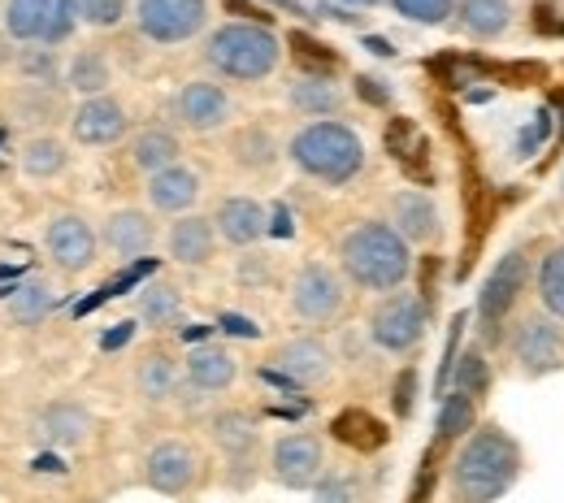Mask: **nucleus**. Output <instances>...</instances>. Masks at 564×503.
Masks as SVG:
<instances>
[{
  "mask_svg": "<svg viewBox=\"0 0 564 503\" xmlns=\"http://www.w3.org/2000/svg\"><path fill=\"white\" fill-rule=\"evenodd\" d=\"M521 478V447L517 438L482 422L474 434L460 442L456 460H452V495L456 503H499Z\"/></svg>",
  "mask_w": 564,
  "mask_h": 503,
  "instance_id": "nucleus-1",
  "label": "nucleus"
},
{
  "mask_svg": "<svg viewBox=\"0 0 564 503\" xmlns=\"http://www.w3.org/2000/svg\"><path fill=\"white\" fill-rule=\"evenodd\" d=\"M339 270H344V278L352 287L373 291V295H391V291H400L409 283L413 252L395 234L391 221H360L339 243Z\"/></svg>",
  "mask_w": 564,
  "mask_h": 503,
  "instance_id": "nucleus-2",
  "label": "nucleus"
},
{
  "mask_svg": "<svg viewBox=\"0 0 564 503\" xmlns=\"http://www.w3.org/2000/svg\"><path fill=\"white\" fill-rule=\"evenodd\" d=\"M291 165L313 178V183H326V187H344L352 183L356 174L365 170V140L356 135L348 122H308L291 135V147H286Z\"/></svg>",
  "mask_w": 564,
  "mask_h": 503,
  "instance_id": "nucleus-3",
  "label": "nucleus"
},
{
  "mask_svg": "<svg viewBox=\"0 0 564 503\" xmlns=\"http://www.w3.org/2000/svg\"><path fill=\"white\" fill-rule=\"evenodd\" d=\"M279 62L282 44L265 22H226L205 40V66L230 83H261Z\"/></svg>",
  "mask_w": 564,
  "mask_h": 503,
  "instance_id": "nucleus-4",
  "label": "nucleus"
},
{
  "mask_svg": "<svg viewBox=\"0 0 564 503\" xmlns=\"http://www.w3.org/2000/svg\"><path fill=\"white\" fill-rule=\"evenodd\" d=\"M430 330V304L413 291H391L369 313V343H378L391 357H409L425 343Z\"/></svg>",
  "mask_w": 564,
  "mask_h": 503,
  "instance_id": "nucleus-5",
  "label": "nucleus"
},
{
  "mask_svg": "<svg viewBox=\"0 0 564 503\" xmlns=\"http://www.w3.org/2000/svg\"><path fill=\"white\" fill-rule=\"evenodd\" d=\"M78 26L70 0H4V35L18 44L57 48Z\"/></svg>",
  "mask_w": 564,
  "mask_h": 503,
  "instance_id": "nucleus-6",
  "label": "nucleus"
},
{
  "mask_svg": "<svg viewBox=\"0 0 564 503\" xmlns=\"http://www.w3.org/2000/svg\"><path fill=\"white\" fill-rule=\"evenodd\" d=\"M348 304V287H344V274L330 270L326 261H304L291 278V313L308 326H326L344 313Z\"/></svg>",
  "mask_w": 564,
  "mask_h": 503,
  "instance_id": "nucleus-7",
  "label": "nucleus"
},
{
  "mask_svg": "<svg viewBox=\"0 0 564 503\" xmlns=\"http://www.w3.org/2000/svg\"><path fill=\"white\" fill-rule=\"evenodd\" d=\"M508 352L517 360V369L525 378H547L564 369V321L547 317V313H530L517 321Z\"/></svg>",
  "mask_w": 564,
  "mask_h": 503,
  "instance_id": "nucleus-8",
  "label": "nucleus"
},
{
  "mask_svg": "<svg viewBox=\"0 0 564 503\" xmlns=\"http://www.w3.org/2000/svg\"><path fill=\"white\" fill-rule=\"evenodd\" d=\"M135 26L152 44H187L209 26V0H135Z\"/></svg>",
  "mask_w": 564,
  "mask_h": 503,
  "instance_id": "nucleus-9",
  "label": "nucleus"
},
{
  "mask_svg": "<svg viewBox=\"0 0 564 503\" xmlns=\"http://www.w3.org/2000/svg\"><path fill=\"white\" fill-rule=\"evenodd\" d=\"M525 278H530V256H525V248H512V252H503V256L495 261V270L487 274L482 291H478V317H482V326H487V339H499V326H503V317L512 313V304H517V295L525 287Z\"/></svg>",
  "mask_w": 564,
  "mask_h": 503,
  "instance_id": "nucleus-10",
  "label": "nucleus"
},
{
  "mask_svg": "<svg viewBox=\"0 0 564 503\" xmlns=\"http://www.w3.org/2000/svg\"><path fill=\"white\" fill-rule=\"evenodd\" d=\"M322 469H326V451L317 434H282L270 451V473L286 491H313L322 482Z\"/></svg>",
  "mask_w": 564,
  "mask_h": 503,
  "instance_id": "nucleus-11",
  "label": "nucleus"
},
{
  "mask_svg": "<svg viewBox=\"0 0 564 503\" xmlns=\"http://www.w3.org/2000/svg\"><path fill=\"white\" fill-rule=\"evenodd\" d=\"M330 373H335V357L313 335L279 343L274 357H270V369H265V378H279V382H291V386H322V382H330Z\"/></svg>",
  "mask_w": 564,
  "mask_h": 503,
  "instance_id": "nucleus-12",
  "label": "nucleus"
},
{
  "mask_svg": "<svg viewBox=\"0 0 564 503\" xmlns=\"http://www.w3.org/2000/svg\"><path fill=\"white\" fill-rule=\"evenodd\" d=\"M196 478H200V456L178 438H165L143 456V482L156 495H187Z\"/></svg>",
  "mask_w": 564,
  "mask_h": 503,
  "instance_id": "nucleus-13",
  "label": "nucleus"
},
{
  "mask_svg": "<svg viewBox=\"0 0 564 503\" xmlns=\"http://www.w3.org/2000/svg\"><path fill=\"white\" fill-rule=\"evenodd\" d=\"M44 248H48V256H53L57 270L83 274V270H91V261H96L100 234H96V226H91L87 217L57 214L48 221V230H44Z\"/></svg>",
  "mask_w": 564,
  "mask_h": 503,
  "instance_id": "nucleus-14",
  "label": "nucleus"
},
{
  "mask_svg": "<svg viewBox=\"0 0 564 503\" xmlns=\"http://www.w3.org/2000/svg\"><path fill=\"white\" fill-rule=\"evenodd\" d=\"M230 113H235V105H230L226 87H221V83H213V78L183 83V87H178V96H174V118H178L187 131H196V135H213V131H221V127L230 122Z\"/></svg>",
  "mask_w": 564,
  "mask_h": 503,
  "instance_id": "nucleus-15",
  "label": "nucleus"
},
{
  "mask_svg": "<svg viewBox=\"0 0 564 503\" xmlns=\"http://www.w3.org/2000/svg\"><path fill=\"white\" fill-rule=\"evenodd\" d=\"M131 131V118H127V105L113 100L109 91L105 96H91L83 100L70 113V140L83 147H109L118 144L122 135Z\"/></svg>",
  "mask_w": 564,
  "mask_h": 503,
  "instance_id": "nucleus-16",
  "label": "nucleus"
},
{
  "mask_svg": "<svg viewBox=\"0 0 564 503\" xmlns=\"http://www.w3.org/2000/svg\"><path fill=\"white\" fill-rule=\"evenodd\" d=\"M209 434H213V442L226 451V460H230V482L243 486L248 473H252L257 447H261L257 422H252L248 413H239V408H226V413H217V417L209 422Z\"/></svg>",
  "mask_w": 564,
  "mask_h": 503,
  "instance_id": "nucleus-17",
  "label": "nucleus"
},
{
  "mask_svg": "<svg viewBox=\"0 0 564 503\" xmlns=\"http://www.w3.org/2000/svg\"><path fill=\"white\" fill-rule=\"evenodd\" d=\"M213 230H217V239H221V243H230V248H252V243H261V239H265V230H270V214H265V205H261V200H252V196H230V200H221V205H217V214H213Z\"/></svg>",
  "mask_w": 564,
  "mask_h": 503,
  "instance_id": "nucleus-18",
  "label": "nucleus"
},
{
  "mask_svg": "<svg viewBox=\"0 0 564 503\" xmlns=\"http://www.w3.org/2000/svg\"><path fill=\"white\" fill-rule=\"evenodd\" d=\"M100 243L113 256H122V261H135L143 252H152V243H156L152 214H143V209H118V214H109L105 226H100Z\"/></svg>",
  "mask_w": 564,
  "mask_h": 503,
  "instance_id": "nucleus-19",
  "label": "nucleus"
},
{
  "mask_svg": "<svg viewBox=\"0 0 564 503\" xmlns=\"http://www.w3.org/2000/svg\"><path fill=\"white\" fill-rule=\"evenodd\" d=\"M196 200H200V174L187 170L183 161L148 178V205H152L156 214L183 217L196 209Z\"/></svg>",
  "mask_w": 564,
  "mask_h": 503,
  "instance_id": "nucleus-20",
  "label": "nucleus"
},
{
  "mask_svg": "<svg viewBox=\"0 0 564 503\" xmlns=\"http://www.w3.org/2000/svg\"><path fill=\"white\" fill-rule=\"evenodd\" d=\"M183 378L196 395H217V391H230L235 378H239V360L230 357L226 348L217 343H200L196 352H187L183 360Z\"/></svg>",
  "mask_w": 564,
  "mask_h": 503,
  "instance_id": "nucleus-21",
  "label": "nucleus"
},
{
  "mask_svg": "<svg viewBox=\"0 0 564 503\" xmlns=\"http://www.w3.org/2000/svg\"><path fill=\"white\" fill-rule=\"evenodd\" d=\"M165 248H170V256H174L178 265H187V270L209 265L213 252H217V230H213V217L183 214L174 226H170Z\"/></svg>",
  "mask_w": 564,
  "mask_h": 503,
  "instance_id": "nucleus-22",
  "label": "nucleus"
},
{
  "mask_svg": "<svg viewBox=\"0 0 564 503\" xmlns=\"http://www.w3.org/2000/svg\"><path fill=\"white\" fill-rule=\"evenodd\" d=\"M391 226L395 234L413 248V243H434L438 239V205L425 196V192H400L391 200Z\"/></svg>",
  "mask_w": 564,
  "mask_h": 503,
  "instance_id": "nucleus-23",
  "label": "nucleus"
},
{
  "mask_svg": "<svg viewBox=\"0 0 564 503\" xmlns=\"http://www.w3.org/2000/svg\"><path fill=\"white\" fill-rule=\"evenodd\" d=\"M87 434H91V417L83 404H70V400H57L35 417V438L48 447H78Z\"/></svg>",
  "mask_w": 564,
  "mask_h": 503,
  "instance_id": "nucleus-24",
  "label": "nucleus"
},
{
  "mask_svg": "<svg viewBox=\"0 0 564 503\" xmlns=\"http://www.w3.org/2000/svg\"><path fill=\"white\" fill-rule=\"evenodd\" d=\"M286 105H291L295 113H304V118L326 122V118H335V113L344 109V91H339L330 78H322V74H300V78L286 87Z\"/></svg>",
  "mask_w": 564,
  "mask_h": 503,
  "instance_id": "nucleus-25",
  "label": "nucleus"
},
{
  "mask_svg": "<svg viewBox=\"0 0 564 503\" xmlns=\"http://www.w3.org/2000/svg\"><path fill=\"white\" fill-rule=\"evenodd\" d=\"M178 386H183V364L170 357V352H148L135 364V391H140L148 404H165Z\"/></svg>",
  "mask_w": 564,
  "mask_h": 503,
  "instance_id": "nucleus-26",
  "label": "nucleus"
},
{
  "mask_svg": "<svg viewBox=\"0 0 564 503\" xmlns=\"http://www.w3.org/2000/svg\"><path fill=\"white\" fill-rule=\"evenodd\" d=\"M178 156H183V144H178V135L174 131H165V127H148L140 131L135 140H131V165L140 170V174H161V170H170V165H178Z\"/></svg>",
  "mask_w": 564,
  "mask_h": 503,
  "instance_id": "nucleus-27",
  "label": "nucleus"
},
{
  "mask_svg": "<svg viewBox=\"0 0 564 503\" xmlns=\"http://www.w3.org/2000/svg\"><path fill=\"white\" fill-rule=\"evenodd\" d=\"M109 83H113V70H109V62H105L100 48H83V53H74L70 57V66H66V87L78 91L83 100L105 96Z\"/></svg>",
  "mask_w": 564,
  "mask_h": 503,
  "instance_id": "nucleus-28",
  "label": "nucleus"
},
{
  "mask_svg": "<svg viewBox=\"0 0 564 503\" xmlns=\"http://www.w3.org/2000/svg\"><path fill=\"white\" fill-rule=\"evenodd\" d=\"M456 13H460V22H465V31L474 40H499L508 31V22H512V4L508 0H460Z\"/></svg>",
  "mask_w": 564,
  "mask_h": 503,
  "instance_id": "nucleus-29",
  "label": "nucleus"
},
{
  "mask_svg": "<svg viewBox=\"0 0 564 503\" xmlns=\"http://www.w3.org/2000/svg\"><path fill=\"white\" fill-rule=\"evenodd\" d=\"M66 165H70V152H66V144H62L57 135H31V140L22 144V170H26L31 178H40V183L66 174Z\"/></svg>",
  "mask_w": 564,
  "mask_h": 503,
  "instance_id": "nucleus-30",
  "label": "nucleus"
},
{
  "mask_svg": "<svg viewBox=\"0 0 564 503\" xmlns=\"http://www.w3.org/2000/svg\"><path fill=\"white\" fill-rule=\"evenodd\" d=\"M474 426H478V408H474V400H469V395H460V391L438 395V417H434V434H438V442L469 438Z\"/></svg>",
  "mask_w": 564,
  "mask_h": 503,
  "instance_id": "nucleus-31",
  "label": "nucleus"
},
{
  "mask_svg": "<svg viewBox=\"0 0 564 503\" xmlns=\"http://www.w3.org/2000/svg\"><path fill=\"white\" fill-rule=\"evenodd\" d=\"M534 287H539L543 313L564 321V243L543 252V261H539V270H534Z\"/></svg>",
  "mask_w": 564,
  "mask_h": 503,
  "instance_id": "nucleus-32",
  "label": "nucleus"
},
{
  "mask_svg": "<svg viewBox=\"0 0 564 503\" xmlns=\"http://www.w3.org/2000/svg\"><path fill=\"white\" fill-rule=\"evenodd\" d=\"M183 317V295L174 283H152L140 291V321H148L152 330H165Z\"/></svg>",
  "mask_w": 564,
  "mask_h": 503,
  "instance_id": "nucleus-33",
  "label": "nucleus"
},
{
  "mask_svg": "<svg viewBox=\"0 0 564 503\" xmlns=\"http://www.w3.org/2000/svg\"><path fill=\"white\" fill-rule=\"evenodd\" d=\"M330 434L339 438V442H348L356 451H373V447H382L387 442V426L382 422H373L369 413H360V408H348V413H339L335 417V426Z\"/></svg>",
  "mask_w": 564,
  "mask_h": 503,
  "instance_id": "nucleus-34",
  "label": "nucleus"
},
{
  "mask_svg": "<svg viewBox=\"0 0 564 503\" xmlns=\"http://www.w3.org/2000/svg\"><path fill=\"white\" fill-rule=\"evenodd\" d=\"M13 118L18 122H26V127H44V122H53L57 113H62V100H57V91H48V87H35V83H26L18 96H13Z\"/></svg>",
  "mask_w": 564,
  "mask_h": 503,
  "instance_id": "nucleus-35",
  "label": "nucleus"
},
{
  "mask_svg": "<svg viewBox=\"0 0 564 503\" xmlns=\"http://www.w3.org/2000/svg\"><path fill=\"white\" fill-rule=\"evenodd\" d=\"M13 70L22 74L26 83H35V87H57V78H62V62H57V53H53V48L22 44V53L13 57Z\"/></svg>",
  "mask_w": 564,
  "mask_h": 503,
  "instance_id": "nucleus-36",
  "label": "nucleus"
},
{
  "mask_svg": "<svg viewBox=\"0 0 564 503\" xmlns=\"http://www.w3.org/2000/svg\"><path fill=\"white\" fill-rule=\"evenodd\" d=\"M452 391H460V395H469V400H478V395H487V386H491V364L487 357L478 352V348H469L465 357L452 364Z\"/></svg>",
  "mask_w": 564,
  "mask_h": 503,
  "instance_id": "nucleus-37",
  "label": "nucleus"
},
{
  "mask_svg": "<svg viewBox=\"0 0 564 503\" xmlns=\"http://www.w3.org/2000/svg\"><path fill=\"white\" fill-rule=\"evenodd\" d=\"M48 308H53L48 283H26V287H18L9 295V317H13L18 326H40V321L48 317Z\"/></svg>",
  "mask_w": 564,
  "mask_h": 503,
  "instance_id": "nucleus-38",
  "label": "nucleus"
},
{
  "mask_svg": "<svg viewBox=\"0 0 564 503\" xmlns=\"http://www.w3.org/2000/svg\"><path fill=\"white\" fill-rule=\"evenodd\" d=\"M235 161L243 165V170H270L274 165V156H279V147L270 140V131H261V127H248V131H239L235 135Z\"/></svg>",
  "mask_w": 564,
  "mask_h": 503,
  "instance_id": "nucleus-39",
  "label": "nucleus"
},
{
  "mask_svg": "<svg viewBox=\"0 0 564 503\" xmlns=\"http://www.w3.org/2000/svg\"><path fill=\"white\" fill-rule=\"evenodd\" d=\"M291 48H295V62L304 66V74L330 78V74L339 70V53L326 48V44H317V40H308V35H291Z\"/></svg>",
  "mask_w": 564,
  "mask_h": 503,
  "instance_id": "nucleus-40",
  "label": "nucleus"
},
{
  "mask_svg": "<svg viewBox=\"0 0 564 503\" xmlns=\"http://www.w3.org/2000/svg\"><path fill=\"white\" fill-rule=\"evenodd\" d=\"M70 4L78 22L100 26V31H109V26H118L127 18V0H70Z\"/></svg>",
  "mask_w": 564,
  "mask_h": 503,
  "instance_id": "nucleus-41",
  "label": "nucleus"
},
{
  "mask_svg": "<svg viewBox=\"0 0 564 503\" xmlns=\"http://www.w3.org/2000/svg\"><path fill=\"white\" fill-rule=\"evenodd\" d=\"M391 4H395L400 18H413L422 26H438L456 13V0H391Z\"/></svg>",
  "mask_w": 564,
  "mask_h": 503,
  "instance_id": "nucleus-42",
  "label": "nucleus"
},
{
  "mask_svg": "<svg viewBox=\"0 0 564 503\" xmlns=\"http://www.w3.org/2000/svg\"><path fill=\"white\" fill-rule=\"evenodd\" d=\"M317 503H360V486H356L352 478H326V482H317L313 486Z\"/></svg>",
  "mask_w": 564,
  "mask_h": 503,
  "instance_id": "nucleus-43",
  "label": "nucleus"
},
{
  "mask_svg": "<svg viewBox=\"0 0 564 503\" xmlns=\"http://www.w3.org/2000/svg\"><path fill=\"white\" fill-rule=\"evenodd\" d=\"M391 404H395V417H409V413H413V404H417V369H413V364H409V369L395 378Z\"/></svg>",
  "mask_w": 564,
  "mask_h": 503,
  "instance_id": "nucleus-44",
  "label": "nucleus"
},
{
  "mask_svg": "<svg viewBox=\"0 0 564 503\" xmlns=\"http://www.w3.org/2000/svg\"><path fill=\"white\" fill-rule=\"evenodd\" d=\"M539 35H564V0H539Z\"/></svg>",
  "mask_w": 564,
  "mask_h": 503,
  "instance_id": "nucleus-45",
  "label": "nucleus"
},
{
  "mask_svg": "<svg viewBox=\"0 0 564 503\" xmlns=\"http://www.w3.org/2000/svg\"><path fill=\"white\" fill-rule=\"evenodd\" d=\"M356 91H360V100H369V105H387L391 100V91H387V83L382 78H356Z\"/></svg>",
  "mask_w": 564,
  "mask_h": 503,
  "instance_id": "nucleus-46",
  "label": "nucleus"
},
{
  "mask_svg": "<svg viewBox=\"0 0 564 503\" xmlns=\"http://www.w3.org/2000/svg\"><path fill=\"white\" fill-rule=\"evenodd\" d=\"M9 44H13V40H9L4 31H0V66H9V62H13V53H9Z\"/></svg>",
  "mask_w": 564,
  "mask_h": 503,
  "instance_id": "nucleus-47",
  "label": "nucleus"
},
{
  "mask_svg": "<svg viewBox=\"0 0 564 503\" xmlns=\"http://www.w3.org/2000/svg\"><path fill=\"white\" fill-rule=\"evenodd\" d=\"M348 4H378V0H348Z\"/></svg>",
  "mask_w": 564,
  "mask_h": 503,
  "instance_id": "nucleus-48",
  "label": "nucleus"
},
{
  "mask_svg": "<svg viewBox=\"0 0 564 503\" xmlns=\"http://www.w3.org/2000/svg\"><path fill=\"white\" fill-rule=\"evenodd\" d=\"M561 140H564V135H561Z\"/></svg>",
  "mask_w": 564,
  "mask_h": 503,
  "instance_id": "nucleus-49",
  "label": "nucleus"
}]
</instances>
